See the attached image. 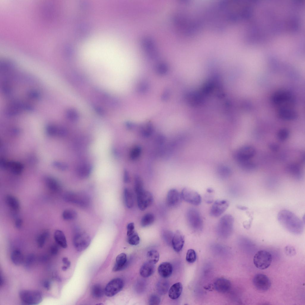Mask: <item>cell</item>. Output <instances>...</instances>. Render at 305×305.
I'll use <instances>...</instances> for the list:
<instances>
[{
  "instance_id": "34",
  "label": "cell",
  "mask_w": 305,
  "mask_h": 305,
  "mask_svg": "<svg viewBox=\"0 0 305 305\" xmlns=\"http://www.w3.org/2000/svg\"><path fill=\"white\" fill-rule=\"evenodd\" d=\"M134 189L136 194L144 190L143 182L138 176H136L135 178Z\"/></svg>"
},
{
  "instance_id": "30",
  "label": "cell",
  "mask_w": 305,
  "mask_h": 305,
  "mask_svg": "<svg viewBox=\"0 0 305 305\" xmlns=\"http://www.w3.org/2000/svg\"><path fill=\"white\" fill-rule=\"evenodd\" d=\"M147 258L148 262L155 264L159 260V254L156 250H151L147 252Z\"/></svg>"
},
{
  "instance_id": "21",
  "label": "cell",
  "mask_w": 305,
  "mask_h": 305,
  "mask_svg": "<svg viewBox=\"0 0 305 305\" xmlns=\"http://www.w3.org/2000/svg\"><path fill=\"white\" fill-rule=\"evenodd\" d=\"M155 270L154 264L148 261L145 262L141 267L139 273L143 277L146 278L152 275Z\"/></svg>"
},
{
  "instance_id": "31",
  "label": "cell",
  "mask_w": 305,
  "mask_h": 305,
  "mask_svg": "<svg viewBox=\"0 0 305 305\" xmlns=\"http://www.w3.org/2000/svg\"><path fill=\"white\" fill-rule=\"evenodd\" d=\"M77 212L72 209L65 210L62 213V217L66 220H71L75 219L77 217Z\"/></svg>"
},
{
  "instance_id": "18",
  "label": "cell",
  "mask_w": 305,
  "mask_h": 305,
  "mask_svg": "<svg viewBox=\"0 0 305 305\" xmlns=\"http://www.w3.org/2000/svg\"><path fill=\"white\" fill-rule=\"evenodd\" d=\"M173 271L172 265L168 262H163L158 266V272L159 275L164 278L169 277Z\"/></svg>"
},
{
  "instance_id": "1",
  "label": "cell",
  "mask_w": 305,
  "mask_h": 305,
  "mask_svg": "<svg viewBox=\"0 0 305 305\" xmlns=\"http://www.w3.org/2000/svg\"><path fill=\"white\" fill-rule=\"evenodd\" d=\"M277 219L282 226L289 232L298 235L303 232V221L291 211L286 209L281 210L278 214Z\"/></svg>"
},
{
  "instance_id": "42",
  "label": "cell",
  "mask_w": 305,
  "mask_h": 305,
  "mask_svg": "<svg viewBox=\"0 0 305 305\" xmlns=\"http://www.w3.org/2000/svg\"><path fill=\"white\" fill-rule=\"evenodd\" d=\"M58 251L59 247L57 245L54 244L51 246L50 252L52 254L54 255H56L58 253Z\"/></svg>"
},
{
  "instance_id": "8",
  "label": "cell",
  "mask_w": 305,
  "mask_h": 305,
  "mask_svg": "<svg viewBox=\"0 0 305 305\" xmlns=\"http://www.w3.org/2000/svg\"><path fill=\"white\" fill-rule=\"evenodd\" d=\"M256 153L254 147L251 146H245L240 148L236 152L235 158L239 164L249 161Z\"/></svg>"
},
{
  "instance_id": "23",
  "label": "cell",
  "mask_w": 305,
  "mask_h": 305,
  "mask_svg": "<svg viewBox=\"0 0 305 305\" xmlns=\"http://www.w3.org/2000/svg\"><path fill=\"white\" fill-rule=\"evenodd\" d=\"M45 182L46 186L52 192L57 193L61 191L62 188L61 184L55 179L47 178L45 179Z\"/></svg>"
},
{
  "instance_id": "38",
  "label": "cell",
  "mask_w": 305,
  "mask_h": 305,
  "mask_svg": "<svg viewBox=\"0 0 305 305\" xmlns=\"http://www.w3.org/2000/svg\"><path fill=\"white\" fill-rule=\"evenodd\" d=\"M289 135V132L287 129H282L278 132V138L281 140H284L288 137Z\"/></svg>"
},
{
  "instance_id": "3",
  "label": "cell",
  "mask_w": 305,
  "mask_h": 305,
  "mask_svg": "<svg viewBox=\"0 0 305 305\" xmlns=\"http://www.w3.org/2000/svg\"><path fill=\"white\" fill-rule=\"evenodd\" d=\"M234 221L233 217L230 214L223 216L217 226L216 230L218 234L223 237L230 235L233 231Z\"/></svg>"
},
{
  "instance_id": "43",
  "label": "cell",
  "mask_w": 305,
  "mask_h": 305,
  "mask_svg": "<svg viewBox=\"0 0 305 305\" xmlns=\"http://www.w3.org/2000/svg\"><path fill=\"white\" fill-rule=\"evenodd\" d=\"M43 285L46 289L49 290L51 287V281L49 280H45L43 282Z\"/></svg>"
},
{
  "instance_id": "40",
  "label": "cell",
  "mask_w": 305,
  "mask_h": 305,
  "mask_svg": "<svg viewBox=\"0 0 305 305\" xmlns=\"http://www.w3.org/2000/svg\"><path fill=\"white\" fill-rule=\"evenodd\" d=\"M286 254L290 256H292L295 255L296 251L295 248L291 246H287L284 248Z\"/></svg>"
},
{
  "instance_id": "7",
  "label": "cell",
  "mask_w": 305,
  "mask_h": 305,
  "mask_svg": "<svg viewBox=\"0 0 305 305\" xmlns=\"http://www.w3.org/2000/svg\"><path fill=\"white\" fill-rule=\"evenodd\" d=\"M91 242L90 236L84 231H77L73 238L74 246L79 251H82L86 249L90 245Z\"/></svg>"
},
{
  "instance_id": "12",
  "label": "cell",
  "mask_w": 305,
  "mask_h": 305,
  "mask_svg": "<svg viewBox=\"0 0 305 305\" xmlns=\"http://www.w3.org/2000/svg\"><path fill=\"white\" fill-rule=\"evenodd\" d=\"M136 195L138 206L141 210H145L152 204L153 197L149 192L144 190Z\"/></svg>"
},
{
  "instance_id": "2",
  "label": "cell",
  "mask_w": 305,
  "mask_h": 305,
  "mask_svg": "<svg viewBox=\"0 0 305 305\" xmlns=\"http://www.w3.org/2000/svg\"><path fill=\"white\" fill-rule=\"evenodd\" d=\"M19 297L23 304L37 305L43 300L41 292L36 290H23L19 293Z\"/></svg>"
},
{
  "instance_id": "49",
  "label": "cell",
  "mask_w": 305,
  "mask_h": 305,
  "mask_svg": "<svg viewBox=\"0 0 305 305\" xmlns=\"http://www.w3.org/2000/svg\"><path fill=\"white\" fill-rule=\"evenodd\" d=\"M207 191L208 192L211 193L213 192L214 190L213 189L211 188H208L207 189Z\"/></svg>"
},
{
  "instance_id": "44",
  "label": "cell",
  "mask_w": 305,
  "mask_h": 305,
  "mask_svg": "<svg viewBox=\"0 0 305 305\" xmlns=\"http://www.w3.org/2000/svg\"><path fill=\"white\" fill-rule=\"evenodd\" d=\"M22 220L21 218H16L15 221V225L16 227L18 228H20L22 225Z\"/></svg>"
},
{
  "instance_id": "48",
  "label": "cell",
  "mask_w": 305,
  "mask_h": 305,
  "mask_svg": "<svg viewBox=\"0 0 305 305\" xmlns=\"http://www.w3.org/2000/svg\"><path fill=\"white\" fill-rule=\"evenodd\" d=\"M4 283V279L3 276L1 274L0 275V286H1Z\"/></svg>"
},
{
  "instance_id": "11",
  "label": "cell",
  "mask_w": 305,
  "mask_h": 305,
  "mask_svg": "<svg viewBox=\"0 0 305 305\" xmlns=\"http://www.w3.org/2000/svg\"><path fill=\"white\" fill-rule=\"evenodd\" d=\"M253 283L257 290L262 291L268 290L271 284V281L268 276L263 274L255 275L253 278Z\"/></svg>"
},
{
  "instance_id": "39",
  "label": "cell",
  "mask_w": 305,
  "mask_h": 305,
  "mask_svg": "<svg viewBox=\"0 0 305 305\" xmlns=\"http://www.w3.org/2000/svg\"><path fill=\"white\" fill-rule=\"evenodd\" d=\"M35 261V257L33 254L29 255L26 258L25 265L26 267L29 268L33 264Z\"/></svg>"
},
{
  "instance_id": "37",
  "label": "cell",
  "mask_w": 305,
  "mask_h": 305,
  "mask_svg": "<svg viewBox=\"0 0 305 305\" xmlns=\"http://www.w3.org/2000/svg\"><path fill=\"white\" fill-rule=\"evenodd\" d=\"M161 299L160 297L156 295H152L150 296L149 300V304L150 305L159 304Z\"/></svg>"
},
{
  "instance_id": "28",
  "label": "cell",
  "mask_w": 305,
  "mask_h": 305,
  "mask_svg": "<svg viewBox=\"0 0 305 305\" xmlns=\"http://www.w3.org/2000/svg\"><path fill=\"white\" fill-rule=\"evenodd\" d=\"M154 215L150 213L145 214L142 217L141 221V226L145 227L152 225L155 221Z\"/></svg>"
},
{
  "instance_id": "26",
  "label": "cell",
  "mask_w": 305,
  "mask_h": 305,
  "mask_svg": "<svg viewBox=\"0 0 305 305\" xmlns=\"http://www.w3.org/2000/svg\"><path fill=\"white\" fill-rule=\"evenodd\" d=\"M54 238L58 245L64 248L67 247V244L66 237L62 231L59 230H56L54 233Z\"/></svg>"
},
{
  "instance_id": "10",
  "label": "cell",
  "mask_w": 305,
  "mask_h": 305,
  "mask_svg": "<svg viewBox=\"0 0 305 305\" xmlns=\"http://www.w3.org/2000/svg\"><path fill=\"white\" fill-rule=\"evenodd\" d=\"M123 286V281L121 278H114L106 285L104 290L105 293L108 297L113 296L122 290Z\"/></svg>"
},
{
  "instance_id": "25",
  "label": "cell",
  "mask_w": 305,
  "mask_h": 305,
  "mask_svg": "<svg viewBox=\"0 0 305 305\" xmlns=\"http://www.w3.org/2000/svg\"><path fill=\"white\" fill-rule=\"evenodd\" d=\"M5 202L7 205L12 210L18 211L20 208V204L18 200L14 196L8 194L5 198Z\"/></svg>"
},
{
  "instance_id": "24",
  "label": "cell",
  "mask_w": 305,
  "mask_h": 305,
  "mask_svg": "<svg viewBox=\"0 0 305 305\" xmlns=\"http://www.w3.org/2000/svg\"><path fill=\"white\" fill-rule=\"evenodd\" d=\"M123 198L125 204L127 208H132L134 206V199L133 193L130 189L128 188L124 189Z\"/></svg>"
},
{
  "instance_id": "45",
  "label": "cell",
  "mask_w": 305,
  "mask_h": 305,
  "mask_svg": "<svg viewBox=\"0 0 305 305\" xmlns=\"http://www.w3.org/2000/svg\"><path fill=\"white\" fill-rule=\"evenodd\" d=\"M63 263L66 265V266L69 268L70 266L71 262L68 260V259L67 257H64L63 258L62 260Z\"/></svg>"
},
{
  "instance_id": "9",
  "label": "cell",
  "mask_w": 305,
  "mask_h": 305,
  "mask_svg": "<svg viewBox=\"0 0 305 305\" xmlns=\"http://www.w3.org/2000/svg\"><path fill=\"white\" fill-rule=\"evenodd\" d=\"M182 199L194 206H198L201 202L200 195L197 192L188 188H184L181 193Z\"/></svg>"
},
{
  "instance_id": "46",
  "label": "cell",
  "mask_w": 305,
  "mask_h": 305,
  "mask_svg": "<svg viewBox=\"0 0 305 305\" xmlns=\"http://www.w3.org/2000/svg\"><path fill=\"white\" fill-rule=\"evenodd\" d=\"M270 147L271 149L274 151H276L278 149V146L275 144H271Z\"/></svg>"
},
{
  "instance_id": "50",
  "label": "cell",
  "mask_w": 305,
  "mask_h": 305,
  "mask_svg": "<svg viewBox=\"0 0 305 305\" xmlns=\"http://www.w3.org/2000/svg\"><path fill=\"white\" fill-rule=\"evenodd\" d=\"M68 268V267L66 265L63 266L62 267V269L64 271L66 270Z\"/></svg>"
},
{
  "instance_id": "22",
  "label": "cell",
  "mask_w": 305,
  "mask_h": 305,
  "mask_svg": "<svg viewBox=\"0 0 305 305\" xmlns=\"http://www.w3.org/2000/svg\"><path fill=\"white\" fill-rule=\"evenodd\" d=\"M127 260V256L125 253H122L118 255L116 257L113 270L117 271L123 269L126 265Z\"/></svg>"
},
{
  "instance_id": "32",
  "label": "cell",
  "mask_w": 305,
  "mask_h": 305,
  "mask_svg": "<svg viewBox=\"0 0 305 305\" xmlns=\"http://www.w3.org/2000/svg\"><path fill=\"white\" fill-rule=\"evenodd\" d=\"M49 236V233L47 230H45L39 234L37 238V242L39 248L43 246Z\"/></svg>"
},
{
  "instance_id": "41",
  "label": "cell",
  "mask_w": 305,
  "mask_h": 305,
  "mask_svg": "<svg viewBox=\"0 0 305 305\" xmlns=\"http://www.w3.org/2000/svg\"><path fill=\"white\" fill-rule=\"evenodd\" d=\"M28 97L32 99L38 100L40 97V94L37 91H31L28 92Z\"/></svg>"
},
{
  "instance_id": "17",
  "label": "cell",
  "mask_w": 305,
  "mask_h": 305,
  "mask_svg": "<svg viewBox=\"0 0 305 305\" xmlns=\"http://www.w3.org/2000/svg\"><path fill=\"white\" fill-rule=\"evenodd\" d=\"M214 287L217 291L221 293H225L228 291L231 288V283L226 279L219 278L216 280L214 283Z\"/></svg>"
},
{
  "instance_id": "47",
  "label": "cell",
  "mask_w": 305,
  "mask_h": 305,
  "mask_svg": "<svg viewBox=\"0 0 305 305\" xmlns=\"http://www.w3.org/2000/svg\"><path fill=\"white\" fill-rule=\"evenodd\" d=\"M206 201L208 203H211L213 201V198L210 196H207L206 198Z\"/></svg>"
},
{
  "instance_id": "36",
  "label": "cell",
  "mask_w": 305,
  "mask_h": 305,
  "mask_svg": "<svg viewBox=\"0 0 305 305\" xmlns=\"http://www.w3.org/2000/svg\"><path fill=\"white\" fill-rule=\"evenodd\" d=\"M196 254L195 251L192 249L189 250L187 252L186 259L189 263H193L196 259Z\"/></svg>"
},
{
  "instance_id": "4",
  "label": "cell",
  "mask_w": 305,
  "mask_h": 305,
  "mask_svg": "<svg viewBox=\"0 0 305 305\" xmlns=\"http://www.w3.org/2000/svg\"><path fill=\"white\" fill-rule=\"evenodd\" d=\"M63 198L66 202L73 203L83 207L89 206L90 203L89 197L83 193L67 192L63 194Z\"/></svg>"
},
{
  "instance_id": "33",
  "label": "cell",
  "mask_w": 305,
  "mask_h": 305,
  "mask_svg": "<svg viewBox=\"0 0 305 305\" xmlns=\"http://www.w3.org/2000/svg\"><path fill=\"white\" fill-rule=\"evenodd\" d=\"M91 292L92 295L94 298H99L103 296L105 290L100 285L95 284L92 287Z\"/></svg>"
},
{
  "instance_id": "13",
  "label": "cell",
  "mask_w": 305,
  "mask_h": 305,
  "mask_svg": "<svg viewBox=\"0 0 305 305\" xmlns=\"http://www.w3.org/2000/svg\"><path fill=\"white\" fill-rule=\"evenodd\" d=\"M229 206L228 202L225 200H219L215 201L212 205L210 211L211 215L217 217L222 214Z\"/></svg>"
},
{
  "instance_id": "20",
  "label": "cell",
  "mask_w": 305,
  "mask_h": 305,
  "mask_svg": "<svg viewBox=\"0 0 305 305\" xmlns=\"http://www.w3.org/2000/svg\"><path fill=\"white\" fill-rule=\"evenodd\" d=\"M183 290V286L180 282H177L173 284L170 288L168 295L171 299H178L180 295Z\"/></svg>"
},
{
  "instance_id": "27",
  "label": "cell",
  "mask_w": 305,
  "mask_h": 305,
  "mask_svg": "<svg viewBox=\"0 0 305 305\" xmlns=\"http://www.w3.org/2000/svg\"><path fill=\"white\" fill-rule=\"evenodd\" d=\"M10 258L12 262L17 266L21 265L23 262V255L21 251L18 250L13 251L11 254Z\"/></svg>"
},
{
  "instance_id": "14",
  "label": "cell",
  "mask_w": 305,
  "mask_h": 305,
  "mask_svg": "<svg viewBox=\"0 0 305 305\" xmlns=\"http://www.w3.org/2000/svg\"><path fill=\"white\" fill-rule=\"evenodd\" d=\"M182 200L181 193L178 190L172 189L168 192L166 197L167 205L171 207H174L178 206Z\"/></svg>"
},
{
  "instance_id": "16",
  "label": "cell",
  "mask_w": 305,
  "mask_h": 305,
  "mask_svg": "<svg viewBox=\"0 0 305 305\" xmlns=\"http://www.w3.org/2000/svg\"><path fill=\"white\" fill-rule=\"evenodd\" d=\"M184 243L183 234L179 231H177L174 233L171 242L173 249L176 252H179L183 248Z\"/></svg>"
},
{
  "instance_id": "5",
  "label": "cell",
  "mask_w": 305,
  "mask_h": 305,
  "mask_svg": "<svg viewBox=\"0 0 305 305\" xmlns=\"http://www.w3.org/2000/svg\"><path fill=\"white\" fill-rule=\"evenodd\" d=\"M187 222L191 228L194 231H200L203 227V220L199 212L194 208H189L186 214Z\"/></svg>"
},
{
  "instance_id": "15",
  "label": "cell",
  "mask_w": 305,
  "mask_h": 305,
  "mask_svg": "<svg viewBox=\"0 0 305 305\" xmlns=\"http://www.w3.org/2000/svg\"><path fill=\"white\" fill-rule=\"evenodd\" d=\"M127 241L130 245H136L139 244L140 238L138 234L135 231L133 223H129L127 226Z\"/></svg>"
},
{
  "instance_id": "29",
  "label": "cell",
  "mask_w": 305,
  "mask_h": 305,
  "mask_svg": "<svg viewBox=\"0 0 305 305\" xmlns=\"http://www.w3.org/2000/svg\"><path fill=\"white\" fill-rule=\"evenodd\" d=\"M169 287V283L167 280L165 279L160 280L157 284V290L159 293L161 295L166 294L168 291Z\"/></svg>"
},
{
  "instance_id": "19",
  "label": "cell",
  "mask_w": 305,
  "mask_h": 305,
  "mask_svg": "<svg viewBox=\"0 0 305 305\" xmlns=\"http://www.w3.org/2000/svg\"><path fill=\"white\" fill-rule=\"evenodd\" d=\"M25 108V105L18 102H12L7 107L6 109V113L10 116L15 115L19 113L21 111Z\"/></svg>"
},
{
  "instance_id": "35",
  "label": "cell",
  "mask_w": 305,
  "mask_h": 305,
  "mask_svg": "<svg viewBox=\"0 0 305 305\" xmlns=\"http://www.w3.org/2000/svg\"><path fill=\"white\" fill-rule=\"evenodd\" d=\"M174 233L171 231L164 229L162 231L161 235L164 240L167 243H171Z\"/></svg>"
},
{
  "instance_id": "6",
  "label": "cell",
  "mask_w": 305,
  "mask_h": 305,
  "mask_svg": "<svg viewBox=\"0 0 305 305\" xmlns=\"http://www.w3.org/2000/svg\"><path fill=\"white\" fill-rule=\"evenodd\" d=\"M272 259V255L270 252L262 250L258 251L255 254L253 258V262L255 266L257 268L264 270L270 266Z\"/></svg>"
}]
</instances>
